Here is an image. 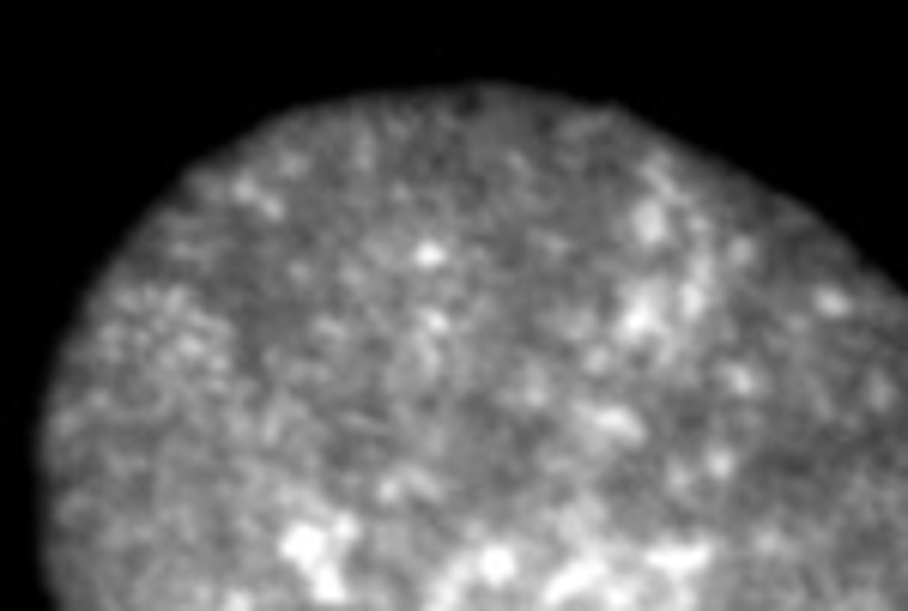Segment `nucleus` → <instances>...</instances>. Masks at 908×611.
I'll use <instances>...</instances> for the list:
<instances>
[{
    "label": "nucleus",
    "mask_w": 908,
    "mask_h": 611,
    "mask_svg": "<svg viewBox=\"0 0 908 611\" xmlns=\"http://www.w3.org/2000/svg\"><path fill=\"white\" fill-rule=\"evenodd\" d=\"M55 611H908V297L612 103L285 110L97 267Z\"/></svg>",
    "instance_id": "1"
}]
</instances>
